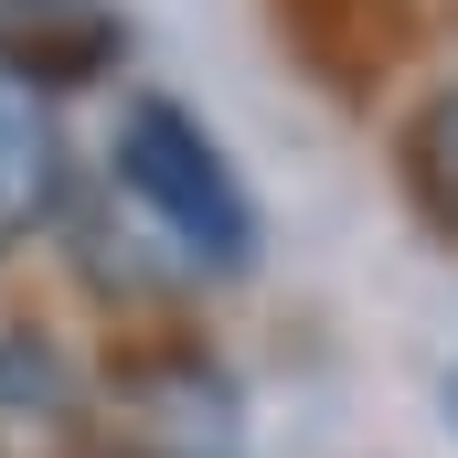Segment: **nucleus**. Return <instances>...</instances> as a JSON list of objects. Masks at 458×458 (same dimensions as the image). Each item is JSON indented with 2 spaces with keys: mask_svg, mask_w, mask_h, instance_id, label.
Listing matches in <instances>:
<instances>
[{
  "mask_svg": "<svg viewBox=\"0 0 458 458\" xmlns=\"http://www.w3.org/2000/svg\"><path fill=\"white\" fill-rule=\"evenodd\" d=\"M117 182L139 192L149 225L182 245V267L234 277V267L256 256V203L234 192L225 149L171 107V97H128V117H117Z\"/></svg>",
  "mask_w": 458,
  "mask_h": 458,
  "instance_id": "nucleus-1",
  "label": "nucleus"
},
{
  "mask_svg": "<svg viewBox=\"0 0 458 458\" xmlns=\"http://www.w3.org/2000/svg\"><path fill=\"white\" fill-rule=\"evenodd\" d=\"M107 448L117 458H234V384L203 352H149L107 384Z\"/></svg>",
  "mask_w": 458,
  "mask_h": 458,
  "instance_id": "nucleus-2",
  "label": "nucleus"
},
{
  "mask_svg": "<svg viewBox=\"0 0 458 458\" xmlns=\"http://www.w3.org/2000/svg\"><path fill=\"white\" fill-rule=\"evenodd\" d=\"M117 11L107 0H0V75L21 86H86L117 64Z\"/></svg>",
  "mask_w": 458,
  "mask_h": 458,
  "instance_id": "nucleus-3",
  "label": "nucleus"
},
{
  "mask_svg": "<svg viewBox=\"0 0 458 458\" xmlns=\"http://www.w3.org/2000/svg\"><path fill=\"white\" fill-rule=\"evenodd\" d=\"M64 203V128H54V97L0 75V245L32 234Z\"/></svg>",
  "mask_w": 458,
  "mask_h": 458,
  "instance_id": "nucleus-4",
  "label": "nucleus"
},
{
  "mask_svg": "<svg viewBox=\"0 0 458 458\" xmlns=\"http://www.w3.org/2000/svg\"><path fill=\"white\" fill-rule=\"evenodd\" d=\"M405 160H416V192H427V214L458 234V86H448V97H427L416 139H405Z\"/></svg>",
  "mask_w": 458,
  "mask_h": 458,
  "instance_id": "nucleus-5",
  "label": "nucleus"
}]
</instances>
